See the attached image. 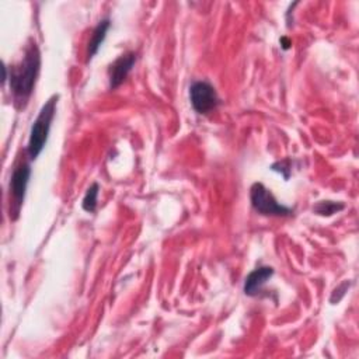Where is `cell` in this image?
<instances>
[{
    "instance_id": "cell-1",
    "label": "cell",
    "mask_w": 359,
    "mask_h": 359,
    "mask_svg": "<svg viewBox=\"0 0 359 359\" xmlns=\"http://www.w3.org/2000/svg\"><path fill=\"white\" fill-rule=\"evenodd\" d=\"M39 66L41 55L37 45L32 43L27 50L23 62L12 68L9 75L10 88L19 100H27L31 96L37 81V76L39 73Z\"/></svg>"
},
{
    "instance_id": "cell-2",
    "label": "cell",
    "mask_w": 359,
    "mask_h": 359,
    "mask_svg": "<svg viewBox=\"0 0 359 359\" xmlns=\"http://www.w3.org/2000/svg\"><path fill=\"white\" fill-rule=\"evenodd\" d=\"M57 104H58V96L51 97L41 108L37 119L31 126L28 146H27V152L31 160H35L41 155V152L45 148V144L48 141L51 125L57 113Z\"/></svg>"
},
{
    "instance_id": "cell-3",
    "label": "cell",
    "mask_w": 359,
    "mask_h": 359,
    "mask_svg": "<svg viewBox=\"0 0 359 359\" xmlns=\"http://www.w3.org/2000/svg\"><path fill=\"white\" fill-rule=\"evenodd\" d=\"M250 200L253 208L264 216H288L292 213L291 208L281 205L275 197L261 183H254L250 190Z\"/></svg>"
},
{
    "instance_id": "cell-4",
    "label": "cell",
    "mask_w": 359,
    "mask_h": 359,
    "mask_svg": "<svg viewBox=\"0 0 359 359\" xmlns=\"http://www.w3.org/2000/svg\"><path fill=\"white\" fill-rule=\"evenodd\" d=\"M190 100L195 113L206 115L219 106L215 87L208 81H194L190 87Z\"/></svg>"
},
{
    "instance_id": "cell-5",
    "label": "cell",
    "mask_w": 359,
    "mask_h": 359,
    "mask_svg": "<svg viewBox=\"0 0 359 359\" xmlns=\"http://www.w3.org/2000/svg\"><path fill=\"white\" fill-rule=\"evenodd\" d=\"M135 62H137V55L135 54H126L119 57L108 69V79H110V88L114 90L122 84V81L126 79L129 72L132 70Z\"/></svg>"
},
{
    "instance_id": "cell-6",
    "label": "cell",
    "mask_w": 359,
    "mask_h": 359,
    "mask_svg": "<svg viewBox=\"0 0 359 359\" xmlns=\"http://www.w3.org/2000/svg\"><path fill=\"white\" fill-rule=\"evenodd\" d=\"M30 175H31V167L27 163L20 164L13 171L12 182H10V191H12L13 198H14V201L19 206L24 201L27 186H28V182H30Z\"/></svg>"
},
{
    "instance_id": "cell-7",
    "label": "cell",
    "mask_w": 359,
    "mask_h": 359,
    "mask_svg": "<svg viewBox=\"0 0 359 359\" xmlns=\"http://www.w3.org/2000/svg\"><path fill=\"white\" fill-rule=\"evenodd\" d=\"M274 275V268L273 266H258L257 269H254V271H251L246 281H244V293L247 296H257L262 287L266 284V281L271 278Z\"/></svg>"
},
{
    "instance_id": "cell-8",
    "label": "cell",
    "mask_w": 359,
    "mask_h": 359,
    "mask_svg": "<svg viewBox=\"0 0 359 359\" xmlns=\"http://www.w3.org/2000/svg\"><path fill=\"white\" fill-rule=\"evenodd\" d=\"M111 27V21L110 19H104L101 20L97 27L95 28L93 34H92V38H90L88 41V48H87V62L92 61L95 58V55L99 52L101 43L104 42L106 37H107V32Z\"/></svg>"
},
{
    "instance_id": "cell-9",
    "label": "cell",
    "mask_w": 359,
    "mask_h": 359,
    "mask_svg": "<svg viewBox=\"0 0 359 359\" xmlns=\"http://www.w3.org/2000/svg\"><path fill=\"white\" fill-rule=\"evenodd\" d=\"M99 184L95 183L92 187H90L86 194H84V198H83V202H81V206L86 212L88 213H93L97 208V198H99Z\"/></svg>"
},
{
    "instance_id": "cell-10",
    "label": "cell",
    "mask_w": 359,
    "mask_h": 359,
    "mask_svg": "<svg viewBox=\"0 0 359 359\" xmlns=\"http://www.w3.org/2000/svg\"><path fill=\"white\" fill-rule=\"evenodd\" d=\"M345 208L344 204L341 202H334V201H320L316 206H314V212L320 216H331L334 213H338Z\"/></svg>"
},
{
    "instance_id": "cell-11",
    "label": "cell",
    "mask_w": 359,
    "mask_h": 359,
    "mask_svg": "<svg viewBox=\"0 0 359 359\" xmlns=\"http://www.w3.org/2000/svg\"><path fill=\"white\" fill-rule=\"evenodd\" d=\"M281 43H282V48H284V50H289V48H291V42H289L288 38H282V39H281Z\"/></svg>"
}]
</instances>
